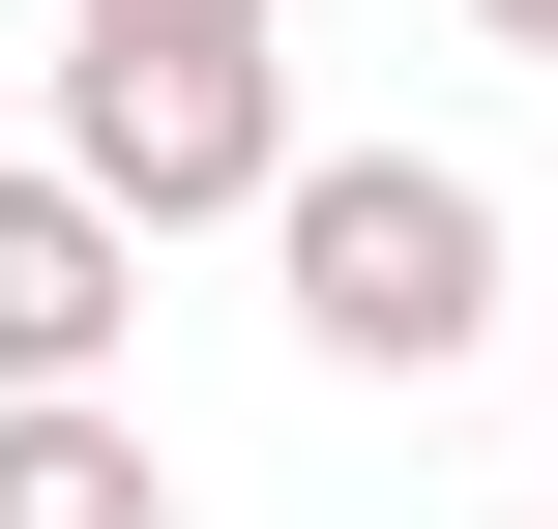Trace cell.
<instances>
[{
  "label": "cell",
  "instance_id": "1",
  "mask_svg": "<svg viewBox=\"0 0 558 529\" xmlns=\"http://www.w3.org/2000/svg\"><path fill=\"white\" fill-rule=\"evenodd\" d=\"M265 294H294L324 383H441V353L500 324V206H471L441 147H294V177H265Z\"/></svg>",
  "mask_w": 558,
  "mask_h": 529
},
{
  "label": "cell",
  "instance_id": "2",
  "mask_svg": "<svg viewBox=\"0 0 558 529\" xmlns=\"http://www.w3.org/2000/svg\"><path fill=\"white\" fill-rule=\"evenodd\" d=\"M59 177H88L118 236H206V206H265V177H294V88H265V29H88V59H59Z\"/></svg>",
  "mask_w": 558,
  "mask_h": 529
},
{
  "label": "cell",
  "instance_id": "3",
  "mask_svg": "<svg viewBox=\"0 0 558 529\" xmlns=\"http://www.w3.org/2000/svg\"><path fill=\"white\" fill-rule=\"evenodd\" d=\"M118 324H147V236L29 147V177H0V412H29V383H118Z\"/></svg>",
  "mask_w": 558,
  "mask_h": 529
},
{
  "label": "cell",
  "instance_id": "4",
  "mask_svg": "<svg viewBox=\"0 0 558 529\" xmlns=\"http://www.w3.org/2000/svg\"><path fill=\"white\" fill-rule=\"evenodd\" d=\"M0 529H177V442H147L118 383H29V412H0Z\"/></svg>",
  "mask_w": 558,
  "mask_h": 529
},
{
  "label": "cell",
  "instance_id": "5",
  "mask_svg": "<svg viewBox=\"0 0 558 529\" xmlns=\"http://www.w3.org/2000/svg\"><path fill=\"white\" fill-rule=\"evenodd\" d=\"M88 29H265V0H88Z\"/></svg>",
  "mask_w": 558,
  "mask_h": 529
},
{
  "label": "cell",
  "instance_id": "6",
  "mask_svg": "<svg viewBox=\"0 0 558 529\" xmlns=\"http://www.w3.org/2000/svg\"><path fill=\"white\" fill-rule=\"evenodd\" d=\"M471 29H500V59H558V0H471Z\"/></svg>",
  "mask_w": 558,
  "mask_h": 529
},
{
  "label": "cell",
  "instance_id": "7",
  "mask_svg": "<svg viewBox=\"0 0 558 529\" xmlns=\"http://www.w3.org/2000/svg\"><path fill=\"white\" fill-rule=\"evenodd\" d=\"M530 529H558V501H530Z\"/></svg>",
  "mask_w": 558,
  "mask_h": 529
}]
</instances>
